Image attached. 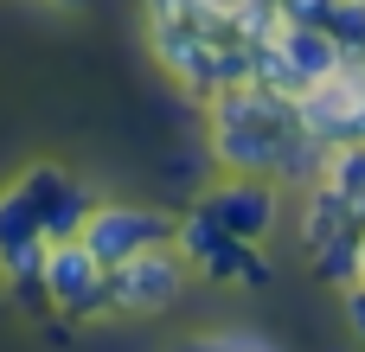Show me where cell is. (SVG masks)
<instances>
[{"mask_svg": "<svg viewBox=\"0 0 365 352\" xmlns=\"http://www.w3.org/2000/svg\"><path fill=\"white\" fill-rule=\"evenodd\" d=\"M45 295H51V314H64V321L115 314V276H109V263H96L83 250V237H64L45 250Z\"/></svg>", "mask_w": 365, "mask_h": 352, "instance_id": "cell-1", "label": "cell"}, {"mask_svg": "<svg viewBox=\"0 0 365 352\" xmlns=\"http://www.w3.org/2000/svg\"><path fill=\"white\" fill-rule=\"evenodd\" d=\"M173 231H180V218H167V212H154V205H103L96 199V212L83 218V250L96 257V263H128V257H141V250H160V244H173Z\"/></svg>", "mask_w": 365, "mask_h": 352, "instance_id": "cell-2", "label": "cell"}, {"mask_svg": "<svg viewBox=\"0 0 365 352\" xmlns=\"http://www.w3.org/2000/svg\"><path fill=\"white\" fill-rule=\"evenodd\" d=\"M173 244H180V257H186L199 276H212V282H269V263L257 257V244L231 237L205 205H192V212L180 218Z\"/></svg>", "mask_w": 365, "mask_h": 352, "instance_id": "cell-3", "label": "cell"}, {"mask_svg": "<svg viewBox=\"0 0 365 352\" xmlns=\"http://www.w3.org/2000/svg\"><path fill=\"white\" fill-rule=\"evenodd\" d=\"M13 186H19V199L32 205V218H38L45 244L77 237V231H83V218L96 212V192H90V186H77V180H71L64 167H51V160H45V167H26Z\"/></svg>", "mask_w": 365, "mask_h": 352, "instance_id": "cell-4", "label": "cell"}, {"mask_svg": "<svg viewBox=\"0 0 365 352\" xmlns=\"http://www.w3.org/2000/svg\"><path fill=\"white\" fill-rule=\"evenodd\" d=\"M186 257H180V244H160V250H141V257H128V263H115L109 276H115V314H160V308H173L180 301V289H186Z\"/></svg>", "mask_w": 365, "mask_h": 352, "instance_id": "cell-5", "label": "cell"}, {"mask_svg": "<svg viewBox=\"0 0 365 352\" xmlns=\"http://www.w3.org/2000/svg\"><path fill=\"white\" fill-rule=\"evenodd\" d=\"M231 237H244V244H263L269 231H276V212H282V199H276V173H231L212 199H199Z\"/></svg>", "mask_w": 365, "mask_h": 352, "instance_id": "cell-6", "label": "cell"}, {"mask_svg": "<svg viewBox=\"0 0 365 352\" xmlns=\"http://www.w3.org/2000/svg\"><path fill=\"white\" fill-rule=\"evenodd\" d=\"M45 231L32 218V205L19 199V186L0 192V276L19 282V276H45Z\"/></svg>", "mask_w": 365, "mask_h": 352, "instance_id": "cell-7", "label": "cell"}, {"mask_svg": "<svg viewBox=\"0 0 365 352\" xmlns=\"http://www.w3.org/2000/svg\"><path fill=\"white\" fill-rule=\"evenodd\" d=\"M276 51L289 58V71H295V83H302V96L314 90V83H327V77H340L353 58H346V45L327 32V26H282L276 32Z\"/></svg>", "mask_w": 365, "mask_h": 352, "instance_id": "cell-8", "label": "cell"}, {"mask_svg": "<svg viewBox=\"0 0 365 352\" xmlns=\"http://www.w3.org/2000/svg\"><path fill=\"white\" fill-rule=\"evenodd\" d=\"M334 0H282V26H327Z\"/></svg>", "mask_w": 365, "mask_h": 352, "instance_id": "cell-9", "label": "cell"}, {"mask_svg": "<svg viewBox=\"0 0 365 352\" xmlns=\"http://www.w3.org/2000/svg\"><path fill=\"white\" fill-rule=\"evenodd\" d=\"M346 321H353V333L365 340V282H353V289H346Z\"/></svg>", "mask_w": 365, "mask_h": 352, "instance_id": "cell-10", "label": "cell"}, {"mask_svg": "<svg viewBox=\"0 0 365 352\" xmlns=\"http://www.w3.org/2000/svg\"><path fill=\"white\" fill-rule=\"evenodd\" d=\"M180 352H225V333L218 340H192V346H180Z\"/></svg>", "mask_w": 365, "mask_h": 352, "instance_id": "cell-11", "label": "cell"}, {"mask_svg": "<svg viewBox=\"0 0 365 352\" xmlns=\"http://www.w3.org/2000/svg\"><path fill=\"white\" fill-rule=\"evenodd\" d=\"M58 6H90V0H58Z\"/></svg>", "mask_w": 365, "mask_h": 352, "instance_id": "cell-12", "label": "cell"}, {"mask_svg": "<svg viewBox=\"0 0 365 352\" xmlns=\"http://www.w3.org/2000/svg\"><path fill=\"white\" fill-rule=\"evenodd\" d=\"M269 6H282V0H269Z\"/></svg>", "mask_w": 365, "mask_h": 352, "instance_id": "cell-13", "label": "cell"}, {"mask_svg": "<svg viewBox=\"0 0 365 352\" xmlns=\"http://www.w3.org/2000/svg\"><path fill=\"white\" fill-rule=\"evenodd\" d=\"M359 282H365V269H359Z\"/></svg>", "mask_w": 365, "mask_h": 352, "instance_id": "cell-14", "label": "cell"}]
</instances>
